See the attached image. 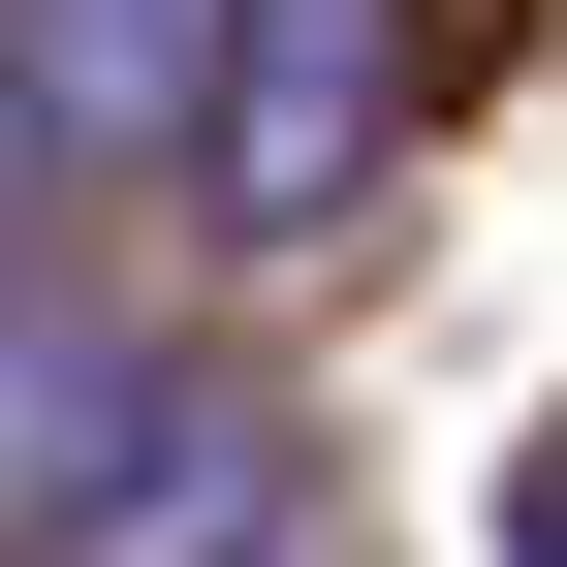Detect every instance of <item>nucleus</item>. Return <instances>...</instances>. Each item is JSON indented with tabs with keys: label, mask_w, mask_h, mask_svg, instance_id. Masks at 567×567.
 <instances>
[{
	"label": "nucleus",
	"mask_w": 567,
	"mask_h": 567,
	"mask_svg": "<svg viewBox=\"0 0 567 567\" xmlns=\"http://www.w3.org/2000/svg\"><path fill=\"white\" fill-rule=\"evenodd\" d=\"M189 442V347H158V284H0V567H95V505Z\"/></svg>",
	"instance_id": "nucleus-1"
},
{
	"label": "nucleus",
	"mask_w": 567,
	"mask_h": 567,
	"mask_svg": "<svg viewBox=\"0 0 567 567\" xmlns=\"http://www.w3.org/2000/svg\"><path fill=\"white\" fill-rule=\"evenodd\" d=\"M379 126H410V0H221V95H189L221 252H316L347 189H379Z\"/></svg>",
	"instance_id": "nucleus-2"
},
{
	"label": "nucleus",
	"mask_w": 567,
	"mask_h": 567,
	"mask_svg": "<svg viewBox=\"0 0 567 567\" xmlns=\"http://www.w3.org/2000/svg\"><path fill=\"white\" fill-rule=\"evenodd\" d=\"M0 63H32V126H63V158H189L221 0H0Z\"/></svg>",
	"instance_id": "nucleus-3"
},
{
	"label": "nucleus",
	"mask_w": 567,
	"mask_h": 567,
	"mask_svg": "<svg viewBox=\"0 0 567 567\" xmlns=\"http://www.w3.org/2000/svg\"><path fill=\"white\" fill-rule=\"evenodd\" d=\"M63 252V126H32V63H0V284Z\"/></svg>",
	"instance_id": "nucleus-4"
},
{
	"label": "nucleus",
	"mask_w": 567,
	"mask_h": 567,
	"mask_svg": "<svg viewBox=\"0 0 567 567\" xmlns=\"http://www.w3.org/2000/svg\"><path fill=\"white\" fill-rule=\"evenodd\" d=\"M252 567H347V505H284V536H252Z\"/></svg>",
	"instance_id": "nucleus-5"
}]
</instances>
